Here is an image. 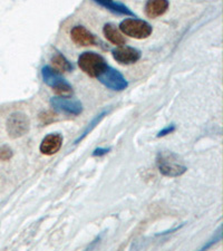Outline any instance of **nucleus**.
Returning <instances> with one entry per match:
<instances>
[{
	"mask_svg": "<svg viewBox=\"0 0 223 251\" xmlns=\"http://www.w3.org/2000/svg\"><path fill=\"white\" fill-rule=\"evenodd\" d=\"M13 157V151L8 147H1L0 148V160L1 161H8Z\"/></svg>",
	"mask_w": 223,
	"mask_h": 251,
	"instance_id": "17",
	"label": "nucleus"
},
{
	"mask_svg": "<svg viewBox=\"0 0 223 251\" xmlns=\"http://www.w3.org/2000/svg\"><path fill=\"white\" fill-rule=\"evenodd\" d=\"M50 106L55 111L59 113H64L67 115H79L83 112V105L79 100H71L65 96L51 97Z\"/></svg>",
	"mask_w": 223,
	"mask_h": 251,
	"instance_id": "7",
	"label": "nucleus"
},
{
	"mask_svg": "<svg viewBox=\"0 0 223 251\" xmlns=\"http://www.w3.org/2000/svg\"><path fill=\"white\" fill-rule=\"evenodd\" d=\"M51 63L54 65L55 70L58 71L59 73L73 71V65L58 51L51 57Z\"/></svg>",
	"mask_w": 223,
	"mask_h": 251,
	"instance_id": "14",
	"label": "nucleus"
},
{
	"mask_svg": "<svg viewBox=\"0 0 223 251\" xmlns=\"http://www.w3.org/2000/svg\"><path fill=\"white\" fill-rule=\"evenodd\" d=\"M97 79L109 90L117 92L123 91L128 86L127 80L124 78V76L111 66H107L106 70L97 77Z\"/></svg>",
	"mask_w": 223,
	"mask_h": 251,
	"instance_id": "6",
	"label": "nucleus"
},
{
	"mask_svg": "<svg viewBox=\"0 0 223 251\" xmlns=\"http://www.w3.org/2000/svg\"><path fill=\"white\" fill-rule=\"evenodd\" d=\"M78 66L89 77L97 78L108 66L103 56L93 51H85L78 57Z\"/></svg>",
	"mask_w": 223,
	"mask_h": 251,
	"instance_id": "2",
	"label": "nucleus"
},
{
	"mask_svg": "<svg viewBox=\"0 0 223 251\" xmlns=\"http://www.w3.org/2000/svg\"><path fill=\"white\" fill-rule=\"evenodd\" d=\"M42 75L45 84H47L48 86L51 87L52 91H55L58 95L68 97L73 94V88L71 84L55 68L46 65V66L43 67Z\"/></svg>",
	"mask_w": 223,
	"mask_h": 251,
	"instance_id": "3",
	"label": "nucleus"
},
{
	"mask_svg": "<svg viewBox=\"0 0 223 251\" xmlns=\"http://www.w3.org/2000/svg\"><path fill=\"white\" fill-rule=\"evenodd\" d=\"M174 131H175V126L174 125H169V126H166L165 128L162 129V131L159 132V134H157V137H163V136H166L169 134H171V133H173Z\"/></svg>",
	"mask_w": 223,
	"mask_h": 251,
	"instance_id": "18",
	"label": "nucleus"
},
{
	"mask_svg": "<svg viewBox=\"0 0 223 251\" xmlns=\"http://www.w3.org/2000/svg\"><path fill=\"white\" fill-rule=\"evenodd\" d=\"M120 29L124 35L135 39H145L152 35L153 29L149 23L141 19L127 18L121 23Z\"/></svg>",
	"mask_w": 223,
	"mask_h": 251,
	"instance_id": "4",
	"label": "nucleus"
},
{
	"mask_svg": "<svg viewBox=\"0 0 223 251\" xmlns=\"http://www.w3.org/2000/svg\"><path fill=\"white\" fill-rule=\"evenodd\" d=\"M71 38L78 46H94L96 44L95 36L83 26H75L71 30Z\"/></svg>",
	"mask_w": 223,
	"mask_h": 251,
	"instance_id": "10",
	"label": "nucleus"
},
{
	"mask_svg": "<svg viewBox=\"0 0 223 251\" xmlns=\"http://www.w3.org/2000/svg\"><path fill=\"white\" fill-rule=\"evenodd\" d=\"M103 32L105 38H106L109 43H112L115 46H123L126 43L123 34L117 29V28L113 25V24H106L103 28Z\"/></svg>",
	"mask_w": 223,
	"mask_h": 251,
	"instance_id": "12",
	"label": "nucleus"
},
{
	"mask_svg": "<svg viewBox=\"0 0 223 251\" xmlns=\"http://www.w3.org/2000/svg\"><path fill=\"white\" fill-rule=\"evenodd\" d=\"M156 164L159 171L164 176L176 177L186 172L188 168L182 163L180 157L172 152H160L156 156Z\"/></svg>",
	"mask_w": 223,
	"mask_h": 251,
	"instance_id": "1",
	"label": "nucleus"
},
{
	"mask_svg": "<svg viewBox=\"0 0 223 251\" xmlns=\"http://www.w3.org/2000/svg\"><path fill=\"white\" fill-rule=\"evenodd\" d=\"M113 58L121 65H131L141 58V51L134 47L119 46L112 50Z\"/></svg>",
	"mask_w": 223,
	"mask_h": 251,
	"instance_id": "8",
	"label": "nucleus"
},
{
	"mask_svg": "<svg viewBox=\"0 0 223 251\" xmlns=\"http://www.w3.org/2000/svg\"><path fill=\"white\" fill-rule=\"evenodd\" d=\"M7 133L11 139H18L26 134L29 131L30 122L25 113L16 112L13 113L7 120Z\"/></svg>",
	"mask_w": 223,
	"mask_h": 251,
	"instance_id": "5",
	"label": "nucleus"
},
{
	"mask_svg": "<svg viewBox=\"0 0 223 251\" xmlns=\"http://www.w3.org/2000/svg\"><path fill=\"white\" fill-rule=\"evenodd\" d=\"M63 145V136L59 133H51L45 136L39 150L44 155H54L57 153Z\"/></svg>",
	"mask_w": 223,
	"mask_h": 251,
	"instance_id": "9",
	"label": "nucleus"
},
{
	"mask_svg": "<svg viewBox=\"0 0 223 251\" xmlns=\"http://www.w3.org/2000/svg\"><path fill=\"white\" fill-rule=\"evenodd\" d=\"M109 150L111 149H106V148H99L96 149L94 152H93V156H103V155H106L107 153L109 152Z\"/></svg>",
	"mask_w": 223,
	"mask_h": 251,
	"instance_id": "19",
	"label": "nucleus"
},
{
	"mask_svg": "<svg viewBox=\"0 0 223 251\" xmlns=\"http://www.w3.org/2000/svg\"><path fill=\"white\" fill-rule=\"evenodd\" d=\"M96 3H99L104 8H106L109 11L114 14H119V15H124V16H134V14L132 13L128 8L123 5V3L120 2H115L113 0H94Z\"/></svg>",
	"mask_w": 223,
	"mask_h": 251,
	"instance_id": "13",
	"label": "nucleus"
},
{
	"mask_svg": "<svg viewBox=\"0 0 223 251\" xmlns=\"http://www.w3.org/2000/svg\"><path fill=\"white\" fill-rule=\"evenodd\" d=\"M221 239H222V226H220V228L218 229V231L214 233V236H213V238L211 239V240L208 242V244H206L203 248H202V250H206V249H209L210 247H212L214 244H217V242H219V241H221Z\"/></svg>",
	"mask_w": 223,
	"mask_h": 251,
	"instance_id": "16",
	"label": "nucleus"
},
{
	"mask_svg": "<svg viewBox=\"0 0 223 251\" xmlns=\"http://www.w3.org/2000/svg\"><path fill=\"white\" fill-rule=\"evenodd\" d=\"M169 9V0H149L145 5V14L149 18H157Z\"/></svg>",
	"mask_w": 223,
	"mask_h": 251,
	"instance_id": "11",
	"label": "nucleus"
},
{
	"mask_svg": "<svg viewBox=\"0 0 223 251\" xmlns=\"http://www.w3.org/2000/svg\"><path fill=\"white\" fill-rule=\"evenodd\" d=\"M105 114H106V112H103V113H102V114L97 115V116L95 117V119H94V120H93V121H92V122L88 124V126H87V128H86V129H85V131L83 132V134H82V135H80V136L78 137V139H77V140L75 141V144H77V143H78V142H79V141H82V140H84V139H85V137H86V136H87V135L89 134V133H91V132L93 131V129H94V128L96 127V125H99V123L100 122V121H102V120H103V117H104V115H105Z\"/></svg>",
	"mask_w": 223,
	"mask_h": 251,
	"instance_id": "15",
	"label": "nucleus"
}]
</instances>
